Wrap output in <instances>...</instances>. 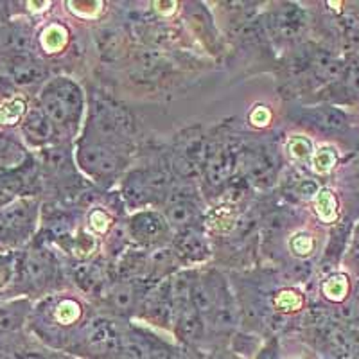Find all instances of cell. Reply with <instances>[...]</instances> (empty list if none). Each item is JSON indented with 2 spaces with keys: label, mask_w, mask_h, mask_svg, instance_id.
<instances>
[{
  "label": "cell",
  "mask_w": 359,
  "mask_h": 359,
  "mask_svg": "<svg viewBox=\"0 0 359 359\" xmlns=\"http://www.w3.org/2000/svg\"><path fill=\"white\" fill-rule=\"evenodd\" d=\"M83 107V92L72 79L56 78L41 90L40 110L53 121L57 131L74 133L78 130Z\"/></svg>",
  "instance_id": "6da1fadb"
},
{
  "label": "cell",
  "mask_w": 359,
  "mask_h": 359,
  "mask_svg": "<svg viewBox=\"0 0 359 359\" xmlns=\"http://www.w3.org/2000/svg\"><path fill=\"white\" fill-rule=\"evenodd\" d=\"M78 163L94 182L104 185L123 171L126 165V155L117 144L90 139L79 146Z\"/></svg>",
  "instance_id": "7a4b0ae2"
},
{
  "label": "cell",
  "mask_w": 359,
  "mask_h": 359,
  "mask_svg": "<svg viewBox=\"0 0 359 359\" xmlns=\"http://www.w3.org/2000/svg\"><path fill=\"white\" fill-rule=\"evenodd\" d=\"M171 180L162 169H139L128 175L123 187V196L131 207H142L168 196Z\"/></svg>",
  "instance_id": "3957f363"
},
{
  "label": "cell",
  "mask_w": 359,
  "mask_h": 359,
  "mask_svg": "<svg viewBox=\"0 0 359 359\" xmlns=\"http://www.w3.org/2000/svg\"><path fill=\"white\" fill-rule=\"evenodd\" d=\"M118 338L121 329L111 320L94 316L79 329L76 348L86 352L92 358H104L118 352Z\"/></svg>",
  "instance_id": "277c9868"
},
{
  "label": "cell",
  "mask_w": 359,
  "mask_h": 359,
  "mask_svg": "<svg viewBox=\"0 0 359 359\" xmlns=\"http://www.w3.org/2000/svg\"><path fill=\"white\" fill-rule=\"evenodd\" d=\"M176 348L139 327L121 329L118 354L124 359H171Z\"/></svg>",
  "instance_id": "5b68a950"
},
{
  "label": "cell",
  "mask_w": 359,
  "mask_h": 359,
  "mask_svg": "<svg viewBox=\"0 0 359 359\" xmlns=\"http://www.w3.org/2000/svg\"><path fill=\"white\" fill-rule=\"evenodd\" d=\"M90 126L97 135V137H94L95 140H104V142L118 146V139H126V133L131 124L123 108L115 107L107 99H97L94 102V108H92Z\"/></svg>",
  "instance_id": "8992f818"
},
{
  "label": "cell",
  "mask_w": 359,
  "mask_h": 359,
  "mask_svg": "<svg viewBox=\"0 0 359 359\" xmlns=\"http://www.w3.org/2000/svg\"><path fill=\"white\" fill-rule=\"evenodd\" d=\"M130 236L135 243L146 250H160L171 239V226L165 216L153 210L137 212L130 219Z\"/></svg>",
  "instance_id": "52a82bcc"
},
{
  "label": "cell",
  "mask_w": 359,
  "mask_h": 359,
  "mask_svg": "<svg viewBox=\"0 0 359 359\" xmlns=\"http://www.w3.org/2000/svg\"><path fill=\"white\" fill-rule=\"evenodd\" d=\"M146 291L140 280H117L108 287L104 298L115 314L130 316L140 307Z\"/></svg>",
  "instance_id": "ba28073f"
},
{
  "label": "cell",
  "mask_w": 359,
  "mask_h": 359,
  "mask_svg": "<svg viewBox=\"0 0 359 359\" xmlns=\"http://www.w3.org/2000/svg\"><path fill=\"white\" fill-rule=\"evenodd\" d=\"M36 219V203L33 200H18L0 208V226L15 236H25L33 230Z\"/></svg>",
  "instance_id": "9c48e42d"
},
{
  "label": "cell",
  "mask_w": 359,
  "mask_h": 359,
  "mask_svg": "<svg viewBox=\"0 0 359 359\" xmlns=\"http://www.w3.org/2000/svg\"><path fill=\"white\" fill-rule=\"evenodd\" d=\"M22 280L33 287V290H41V287L49 286L54 278V266L50 253L43 250H34L27 253L22 261Z\"/></svg>",
  "instance_id": "30bf717a"
},
{
  "label": "cell",
  "mask_w": 359,
  "mask_h": 359,
  "mask_svg": "<svg viewBox=\"0 0 359 359\" xmlns=\"http://www.w3.org/2000/svg\"><path fill=\"white\" fill-rule=\"evenodd\" d=\"M172 252L182 262H203L210 257V246L200 229L178 232L172 239Z\"/></svg>",
  "instance_id": "8fae6325"
},
{
  "label": "cell",
  "mask_w": 359,
  "mask_h": 359,
  "mask_svg": "<svg viewBox=\"0 0 359 359\" xmlns=\"http://www.w3.org/2000/svg\"><path fill=\"white\" fill-rule=\"evenodd\" d=\"M34 182H36V175L33 168H29L25 163L17 169H0V208L13 203L18 194L33 187Z\"/></svg>",
  "instance_id": "7c38bea8"
},
{
  "label": "cell",
  "mask_w": 359,
  "mask_h": 359,
  "mask_svg": "<svg viewBox=\"0 0 359 359\" xmlns=\"http://www.w3.org/2000/svg\"><path fill=\"white\" fill-rule=\"evenodd\" d=\"M323 347L332 359H352L358 351L355 338L341 323H325L320 329Z\"/></svg>",
  "instance_id": "4fadbf2b"
},
{
  "label": "cell",
  "mask_w": 359,
  "mask_h": 359,
  "mask_svg": "<svg viewBox=\"0 0 359 359\" xmlns=\"http://www.w3.org/2000/svg\"><path fill=\"white\" fill-rule=\"evenodd\" d=\"M6 69H8L9 79L17 83L18 86L36 85V83L43 81V78L47 76L45 65L33 54L6 57Z\"/></svg>",
  "instance_id": "5bb4252c"
},
{
  "label": "cell",
  "mask_w": 359,
  "mask_h": 359,
  "mask_svg": "<svg viewBox=\"0 0 359 359\" xmlns=\"http://www.w3.org/2000/svg\"><path fill=\"white\" fill-rule=\"evenodd\" d=\"M165 219H168L171 230L178 232H185V230L200 229V223L203 219L200 207L189 198H178L169 203L165 208Z\"/></svg>",
  "instance_id": "9a60e30c"
},
{
  "label": "cell",
  "mask_w": 359,
  "mask_h": 359,
  "mask_svg": "<svg viewBox=\"0 0 359 359\" xmlns=\"http://www.w3.org/2000/svg\"><path fill=\"white\" fill-rule=\"evenodd\" d=\"M33 36L31 29L24 24L0 25V56L13 57L22 54H31Z\"/></svg>",
  "instance_id": "2e32d148"
},
{
  "label": "cell",
  "mask_w": 359,
  "mask_h": 359,
  "mask_svg": "<svg viewBox=\"0 0 359 359\" xmlns=\"http://www.w3.org/2000/svg\"><path fill=\"white\" fill-rule=\"evenodd\" d=\"M22 128H24V133L29 142L34 144V146H43V144L53 142L54 137H57V133H60L53 121L40 108L29 111L27 117L24 118V126Z\"/></svg>",
  "instance_id": "e0dca14e"
},
{
  "label": "cell",
  "mask_w": 359,
  "mask_h": 359,
  "mask_svg": "<svg viewBox=\"0 0 359 359\" xmlns=\"http://www.w3.org/2000/svg\"><path fill=\"white\" fill-rule=\"evenodd\" d=\"M233 158L230 155L229 149L224 147H216L214 151H208L205 155V165L203 171L207 176L208 184L212 187H219L229 180L230 172H232Z\"/></svg>",
  "instance_id": "ac0fdd59"
},
{
  "label": "cell",
  "mask_w": 359,
  "mask_h": 359,
  "mask_svg": "<svg viewBox=\"0 0 359 359\" xmlns=\"http://www.w3.org/2000/svg\"><path fill=\"white\" fill-rule=\"evenodd\" d=\"M304 121L322 131H341L347 128V117L341 110L332 107L311 108L304 114Z\"/></svg>",
  "instance_id": "d6986e66"
},
{
  "label": "cell",
  "mask_w": 359,
  "mask_h": 359,
  "mask_svg": "<svg viewBox=\"0 0 359 359\" xmlns=\"http://www.w3.org/2000/svg\"><path fill=\"white\" fill-rule=\"evenodd\" d=\"M25 313H27V306L24 302L2 307L0 309V334H8V332L18 329L24 322Z\"/></svg>",
  "instance_id": "ffe728a7"
},
{
  "label": "cell",
  "mask_w": 359,
  "mask_h": 359,
  "mask_svg": "<svg viewBox=\"0 0 359 359\" xmlns=\"http://www.w3.org/2000/svg\"><path fill=\"white\" fill-rule=\"evenodd\" d=\"M81 316V306L72 298H63L54 307V322L62 327H69L76 323Z\"/></svg>",
  "instance_id": "44dd1931"
},
{
  "label": "cell",
  "mask_w": 359,
  "mask_h": 359,
  "mask_svg": "<svg viewBox=\"0 0 359 359\" xmlns=\"http://www.w3.org/2000/svg\"><path fill=\"white\" fill-rule=\"evenodd\" d=\"M245 168H246V172H248L253 180H257V182H262V178L266 180L269 175H271V171H273L268 156L262 155V153H252V155H246Z\"/></svg>",
  "instance_id": "7402d4cb"
},
{
  "label": "cell",
  "mask_w": 359,
  "mask_h": 359,
  "mask_svg": "<svg viewBox=\"0 0 359 359\" xmlns=\"http://www.w3.org/2000/svg\"><path fill=\"white\" fill-rule=\"evenodd\" d=\"M277 27L284 36H290L298 31V27L302 25V15L294 6H287V8L282 9L277 15Z\"/></svg>",
  "instance_id": "603a6c76"
},
{
  "label": "cell",
  "mask_w": 359,
  "mask_h": 359,
  "mask_svg": "<svg viewBox=\"0 0 359 359\" xmlns=\"http://www.w3.org/2000/svg\"><path fill=\"white\" fill-rule=\"evenodd\" d=\"M67 43V31L62 25H50L41 34V45L47 53H57Z\"/></svg>",
  "instance_id": "cb8c5ba5"
},
{
  "label": "cell",
  "mask_w": 359,
  "mask_h": 359,
  "mask_svg": "<svg viewBox=\"0 0 359 359\" xmlns=\"http://www.w3.org/2000/svg\"><path fill=\"white\" fill-rule=\"evenodd\" d=\"M316 212H318L320 219L325 223H332L338 216L336 210V198L331 191H320L316 196Z\"/></svg>",
  "instance_id": "d4e9b609"
},
{
  "label": "cell",
  "mask_w": 359,
  "mask_h": 359,
  "mask_svg": "<svg viewBox=\"0 0 359 359\" xmlns=\"http://www.w3.org/2000/svg\"><path fill=\"white\" fill-rule=\"evenodd\" d=\"M348 282L345 275H334L323 284V294L332 302H341L343 298L347 297Z\"/></svg>",
  "instance_id": "484cf974"
},
{
  "label": "cell",
  "mask_w": 359,
  "mask_h": 359,
  "mask_svg": "<svg viewBox=\"0 0 359 359\" xmlns=\"http://www.w3.org/2000/svg\"><path fill=\"white\" fill-rule=\"evenodd\" d=\"M25 111V102L22 99L8 102L4 107H0V124H15L20 121Z\"/></svg>",
  "instance_id": "4316f807"
},
{
  "label": "cell",
  "mask_w": 359,
  "mask_h": 359,
  "mask_svg": "<svg viewBox=\"0 0 359 359\" xmlns=\"http://www.w3.org/2000/svg\"><path fill=\"white\" fill-rule=\"evenodd\" d=\"M313 163H314V169H316V171L322 172V175H325V172H329L332 168H334L336 151L332 149V147H322V149H320V151L314 155Z\"/></svg>",
  "instance_id": "83f0119b"
},
{
  "label": "cell",
  "mask_w": 359,
  "mask_h": 359,
  "mask_svg": "<svg viewBox=\"0 0 359 359\" xmlns=\"http://www.w3.org/2000/svg\"><path fill=\"white\" fill-rule=\"evenodd\" d=\"M287 147H290V155L297 160H307L313 155V144H311V140H307L306 137H300V135L293 137Z\"/></svg>",
  "instance_id": "f1b7e54d"
},
{
  "label": "cell",
  "mask_w": 359,
  "mask_h": 359,
  "mask_svg": "<svg viewBox=\"0 0 359 359\" xmlns=\"http://www.w3.org/2000/svg\"><path fill=\"white\" fill-rule=\"evenodd\" d=\"M302 306V297L294 291H280L275 298V309L278 311H297Z\"/></svg>",
  "instance_id": "f546056e"
},
{
  "label": "cell",
  "mask_w": 359,
  "mask_h": 359,
  "mask_svg": "<svg viewBox=\"0 0 359 359\" xmlns=\"http://www.w3.org/2000/svg\"><path fill=\"white\" fill-rule=\"evenodd\" d=\"M313 248L314 243L311 239V236H307V233H298V236L293 237V241H291V250H293V253L298 255V257L309 255L313 252Z\"/></svg>",
  "instance_id": "4dcf8cb0"
},
{
  "label": "cell",
  "mask_w": 359,
  "mask_h": 359,
  "mask_svg": "<svg viewBox=\"0 0 359 359\" xmlns=\"http://www.w3.org/2000/svg\"><path fill=\"white\" fill-rule=\"evenodd\" d=\"M294 192H297L300 198H306V200H309V198H313L314 194H318L320 191H318V184H316L314 180L302 178L297 184V187H294Z\"/></svg>",
  "instance_id": "1f68e13d"
},
{
  "label": "cell",
  "mask_w": 359,
  "mask_h": 359,
  "mask_svg": "<svg viewBox=\"0 0 359 359\" xmlns=\"http://www.w3.org/2000/svg\"><path fill=\"white\" fill-rule=\"evenodd\" d=\"M108 223H110V219H108V216L102 210H94L92 216H90V224L97 232H104L108 229Z\"/></svg>",
  "instance_id": "d6a6232c"
},
{
  "label": "cell",
  "mask_w": 359,
  "mask_h": 359,
  "mask_svg": "<svg viewBox=\"0 0 359 359\" xmlns=\"http://www.w3.org/2000/svg\"><path fill=\"white\" fill-rule=\"evenodd\" d=\"M0 359H25V355L9 345H0Z\"/></svg>",
  "instance_id": "836d02e7"
},
{
  "label": "cell",
  "mask_w": 359,
  "mask_h": 359,
  "mask_svg": "<svg viewBox=\"0 0 359 359\" xmlns=\"http://www.w3.org/2000/svg\"><path fill=\"white\" fill-rule=\"evenodd\" d=\"M347 83H348V86L354 90V92H358L359 94V70H352V72L348 74Z\"/></svg>",
  "instance_id": "e575fe53"
},
{
  "label": "cell",
  "mask_w": 359,
  "mask_h": 359,
  "mask_svg": "<svg viewBox=\"0 0 359 359\" xmlns=\"http://www.w3.org/2000/svg\"><path fill=\"white\" fill-rule=\"evenodd\" d=\"M255 114H259V117H261L262 121H264V124L269 121V111L266 110V108H262V107L255 108ZM252 123L257 124V118H255V115H252ZM259 126H262V123H259Z\"/></svg>",
  "instance_id": "d590c367"
},
{
  "label": "cell",
  "mask_w": 359,
  "mask_h": 359,
  "mask_svg": "<svg viewBox=\"0 0 359 359\" xmlns=\"http://www.w3.org/2000/svg\"><path fill=\"white\" fill-rule=\"evenodd\" d=\"M201 359H232V358H230L229 354H224V352L217 351V352H210V354H205Z\"/></svg>",
  "instance_id": "8d00e7d4"
},
{
  "label": "cell",
  "mask_w": 359,
  "mask_h": 359,
  "mask_svg": "<svg viewBox=\"0 0 359 359\" xmlns=\"http://www.w3.org/2000/svg\"><path fill=\"white\" fill-rule=\"evenodd\" d=\"M354 253H358L359 255V229L355 230L354 233Z\"/></svg>",
  "instance_id": "74e56055"
},
{
  "label": "cell",
  "mask_w": 359,
  "mask_h": 359,
  "mask_svg": "<svg viewBox=\"0 0 359 359\" xmlns=\"http://www.w3.org/2000/svg\"><path fill=\"white\" fill-rule=\"evenodd\" d=\"M4 17H6V8L4 4H0V20H2Z\"/></svg>",
  "instance_id": "f35d334b"
}]
</instances>
